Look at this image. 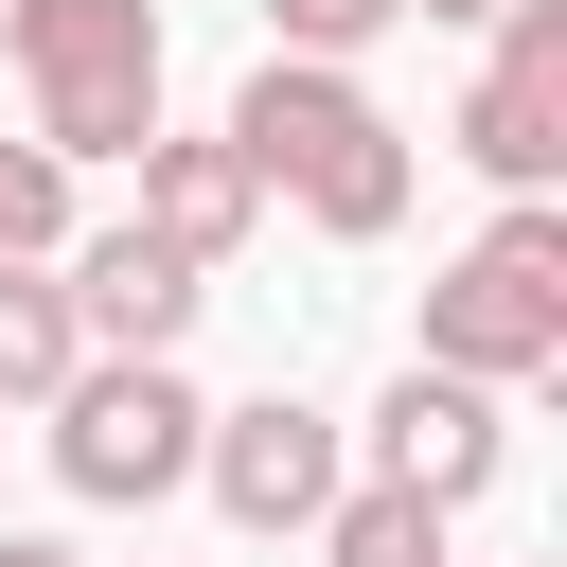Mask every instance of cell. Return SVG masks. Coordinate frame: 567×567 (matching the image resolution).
Segmentation results:
<instances>
[{"mask_svg": "<svg viewBox=\"0 0 567 567\" xmlns=\"http://www.w3.org/2000/svg\"><path fill=\"white\" fill-rule=\"evenodd\" d=\"M0 567H89V549H53V532H0Z\"/></svg>", "mask_w": 567, "mask_h": 567, "instance_id": "obj_14", "label": "cell"}, {"mask_svg": "<svg viewBox=\"0 0 567 567\" xmlns=\"http://www.w3.org/2000/svg\"><path fill=\"white\" fill-rule=\"evenodd\" d=\"M195 301H213V266H177L159 230H89V248H71V337H89V354H177Z\"/></svg>", "mask_w": 567, "mask_h": 567, "instance_id": "obj_8", "label": "cell"}, {"mask_svg": "<svg viewBox=\"0 0 567 567\" xmlns=\"http://www.w3.org/2000/svg\"><path fill=\"white\" fill-rule=\"evenodd\" d=\"M71 354H89V337H71V284H53V266H0V408H53Z\"/></svg>", "mask_w": 567, "mask_h": 567, "instance_id": "obj_11", "label": "cell"}, {"mask_svg": "<svg viewBox=\"0 0 567 567\" xmlns=\"http://www.w3.org/2000/svg\"><path fill=\"white\" fill-rule=\"evenodd\" d=\"M408 0H266V53H372Z\"/></svg>", "mask_w": 567, "mask_h": 567, "instance_id": "obj_13", "label": "cell"}, {"mask_svg": "<svg viewBox=\"0 0 567 567\" xmlns=\"http://www.w3.org/2000/svg\"><path fill=\"white\" fill-rule=\"evenodd\" d=\"M425 372H478V390L567 372V213H549V195H514V213L425 284Z\"/></svg>", "mask_w": 567, "mask_h": 567, "instance_id": "obj_2", "label": "cell"}, {"mask_svg": "<svg viewBox=\"0 0 567 567\" xmlns=\"http://www.w3.org/2000/svg\"><path fill=\"white\" fill-rule=\"evenodd\" d=\"M0 35L35 71V142L53 159L159 142V0H0Z\"/></svg>", "mask_w": 567, "mask_h": 567, "instance_id": "obj_3", "label": "cell"}, {"mask_svg": "<svg viewBox=\"0 0 567 567\" xmlns=\"http://www.w3.org/2000/svg\"><path fill=\"white\" fill-rule=\"evenodd\" d=\"M496 461H514V443H496V390L408 354V372H390V408H372V478H408V496H443V514H461V496H496Z\"/></svg>", "mask_w": 567, "mask_h": 567, "instance_id": "obj_7", "label": "cell"}, {"mask_svg": "<svg viewBox=\"0 0 567 567\" xmlns=\"http://www.w3.org/2000/svg\"><path fill=\"white\" fill-rule=\"evenodd\" d=\"M230 159H248L266 195H301L337 248H372V230L408 213V124H390L337 53H266L248 106H230Z\"/></svg>", "mask_w": 567, "mask_h": 567, "instance_id": "obj_1", "label": "cell"}, {"mask_svg": "<svg viewBox=\"0 0 567 567\" xmlns=\"http://www.w3.org/2000/svg\"><path fill=\"white\" fill-rule=\"evenodd\" d=\"M319 567H443V496H408V478H337V496H319Z\"/></svg>", "mask_w": 567, "mask_h": 567, "instance_id": "obj_10", "label": "cell"}, {"mask_svg": "<svg viewBox=\"0 0 567 567\" xmlns=\"http://www.w3.org/2000/svg\"><path fill=\"white\" fill-rule=\"evenodd\" d=\"M124 159H142V230H159L177 266H230V248H248L266 177L230 159V124H213V142H124Z\"/></svg>", "mask_w": 567, "mask_h": 567, "instance_id": "obj_9", "label": "cell"}, {"mask_svg": "<svg viewBox=\"0 0 567 567\" xmlns=\"http://www.w3.org/2000/svg\"><path fill=\"white\" fill-rule=\"evenodd\" d=\"M53 248H71V159L0 142V266H53Z\"/></svg>", "mask_w": 567, "mask_h": 567, "instance_id": "obj_12", "label": "cell"}, {"mask_svg": "<svg viewBox=\"0 0 567 567\" xmlns=\"http://www.w3.org/2000/svg\"><path fill=\"white\" fill-rule=\"evenodd\" d=\"M195 478H213V514H230V532H319V496H337V425H319L301 390L213 408V425H195Z\"/></svg>", "mask_w": 567, "mask_h": 567, "instance_id": "obj_6", "label": "cell"}, {"mask_svg": "<svg viewBox=\"0 0 567 567\" xmlns=\"http://www.w3.org/2000/svg\"><path fill=\"white\" fill-rule=\"evenodd\" d=\"M195 372L177 354H71L53 372V478L89 496V514H142V496H177L195 478Z\"/></svg>", "mask_w": 567, "mask_h": 567, "instance_id": "obj_4", "label": "cell"}, {"mask_svg": "<svg viewBox=\"0 0 567 567\" xmlns=\"http://www.w3.org/2000/svg\"><path fill=\"white\" fill-rule=\"evenodd\" d=\"M461 159L496 195H549V159H567V0H496V71L461 89Z\"/></svg>", "mask_w": 567, "mask_h": 567, "instance_id": "obj_5", "label": "cell"}, {"mask_svg": "<svg viewBox=\"0 0 567 567\" xmlns=\"http://www.w3.org/2000/svg\"><path fill=\"white\" fill-rule=\"evenodd\" d=\"M408 18H443V35H478V18H496V0H408Z\"/></svg>", "mask_w": 567, "mask_h": 567, "instance_id": "obj_15", "label": "cell"}]
</instances>
